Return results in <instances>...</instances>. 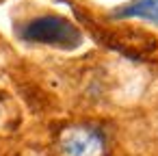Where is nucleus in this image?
Listing matches in <instances>:
<instances>
[{"label": "nucleus", "mask_w": 158, "mask_h": 156, "mask_svg": "<svg viewBox=\"0 0 158 156\" xmlns=\"http://www.w3.org/2000/svg\"><path fill=\"white\" fill-rule=\"evenodd\" d=\"M20 37L26 44H37V46H52V48H63V50H74L82 41V33L74 22H69L63 15H37L22 24Z\"/></svg>", "instance_id": "1"}, {"label": "nucleus", "mask_w": 158, "mask_h": 156, "mask_svg": "<svg viewBox=\"0 0 158 156\" xmlns=\"http://www.w3.org/2000/svg\"><path fill=\"white\" fill-rule=\"evenodd\" d=\"M93 31V37H98L102 44L119 50L121 54L143 61L149 59L156 50H158V39L143 28H130V26H121V28H108L102 24H93L89 26Z\"/></svg>", "instance_id": "2"}, {"label": "nucleus", "mask_w": 158, "mask_h": 156, "mask_svg": "<svg viewBox=\"0 0 158 156\" xmlns=\"http://www.w3.org/2000/svg\"><path fill=\"white\" fill-rule=\"evenodd\" d=\"M59 147L65 156H100L104 152V139L95 128L72 126L61 134Z\"/></svg>", "instance_id": "3"}, {"label": "nucleus", "mask_w": 158, "mask_h": 156, "mask_svg": "<svg viewBox=\"0 0 158 156\" xmlns=\"http://www.w3.org/2000/svg\"><path fill=\"white\" fill-rule=\"evenodd\" d=\"M115 18H141L158 24V0H132L115 13Z\"/></svg>", "instance_id": "4"}]
</instances>
